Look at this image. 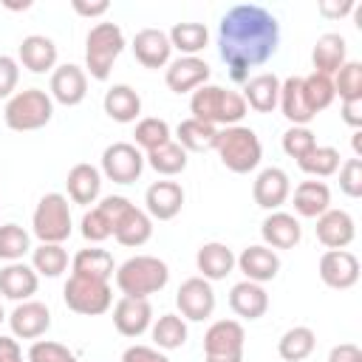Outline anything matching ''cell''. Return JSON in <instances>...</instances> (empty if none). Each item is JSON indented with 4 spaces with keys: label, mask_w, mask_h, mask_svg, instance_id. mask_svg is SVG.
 Listing matches in <instances>:
<instances>
[{
    "label": "cell",
    "mask_w": 362,
    "mask_h": 362,
    "mask_svg": "<svg viewBox=\"0 0 362 362\" xmlns=\"http://www.w3.org/2000/svg\"><path fill=\"white\" fill-rule=\"evenodd\" d=\"M328 362H362V351L354 342H339L328 351Z\"/></svg>",
    "instance_id": "cell-52"
},
{
    "label": "cell",
    "mask_w": 362,
    "mask_h": 362,
    "mask_svg": "<svg viewBox=\"0 0 362 362\" xmlns=\"http://www.w3.org/2000/svg\"><path fill=\"white\" fill-rule=\"evenodd\" d=\"M31 252V235L20 223H0V260L17 263Z\"/></svg>",
    "instance_id": "cell-42"
},
{
    "label": "cell",
    "mask_w": 362,
    "mask_h": 362,
    "mask_svg": "<svg viewBox=\"0 0 362 362\" xmlns=\"http://www.w3.org/2000/svg\"><path fill=\"white\" fill-rule=\"evenodd\" d=\"M48 96L65 107H74L79 105L85 96H88V74L85 68L74 65V62H65V65H57L51 71V85H48Z\"/></svg>",
    "instance_id": "cell-13"
},
{
    "label": "cell",
    "mask_w": 362,
    "mask_h": 362,
    "mask_svg": "<svg viewBox=\"0 0 362 362\" xmlns=\"http://www.w3.org/2000/svg\"><path fill=\"white\" fill-rule=\"evenodd\" d=\"M31 269L42 277H59L68 269V252L62 243H40L31 249Z\"/></svg>",
    "instance_id": "cell-41"
},
{
    "label": "cell",
    "mask_w": 362,
    "mask_h": 362,
    "mask_svg": "<svg viewBox=\"0 0 362 362\" xmlns=\"http://www.w3.org/2000/svg\"><path fill=\"white\" fill-rule=\"evenodd\" d=\"M25 362H76V354L62 342L34 339L28 354H25Z\"/></svg>",
    "instance_id": "cell-46"
},
{
    "label": "cell",
    "mask_w": 362,
    "mask_h": 362,
    "mask_svg": "<svg viewBox=\"0 0 362 362\" xmlns=\"http://www.w3.org/2000/svg\"><path fill=\"white\" fill-rule=\"evenodd\" d=\"M113 238L122 246L139 249L153 238V218L144 209H139L136 204H127L113 221Z\"/></svg>",
    "instance_id": "cell-20"
},
{
    "label": "cell",
    "mask_w": 362,
    "mask_h": 362,
    "mask_svg": "<svg viewBox=\"0 0 362 362\" xmlns=\"http://www.w3.org/2000/svg\"><path fill=\"white\" fill-rule=\"evenodd\" d=\"M150 334H153V342L158 351H175L187 342V320L178 317V314H161L153 325H150Z\"/></svg>",
    "instance_id": "cell-38"
},
{
    "label": "cell",
    "mask_w": 362,
    "mask_h": 362,
    "mask_svg": "<svg viewBox=\"0 0 362 362\" xmlns=\"http://www.w3.org/2000/svg\"><path fill=\"white\" fill-rule=\"evenodd\" d=\"M342 122L354 130H362V99H348L342 102Z\"/></svg>",
    "instance_id": "cell-54"
},
{
    "label": "cell",
    "mask_w": 362,
    "mask_h": 362,
    "mask_svg": "<svg viewBox=\"0 0 362 362\" xmlns=\"http://www.w3.org/2000/svg\"><path fill=\"white\" fill-rule=\"evenodd\" d=\"M339 189L348 198H359L362 195V158H348L339 164Z\"/></svg>",
    "instance_id": "cell-49"
},
{
    "label": "cell",
    "mask_w": 362,
    "mask_h": 362,
    "mask_svg": "<svg viewBox=\"0 0 362 362\" xmlns=\"http://www.w3.org/2000/svg\"><path fill=\"white\" fill-rule=\"evenodd\" d=\"M0 362H25L14 337H3L0 334Z\"/></svg>",
    "instance_id": "cell-56"
},
{
    "label": "cell",
    "mask_w": 362,
    "mask_h": 362,
    "mask_svg": "<svg viewBox=\"0 0 362 362\" xmlns=\"http://www.w3.org/2000/svg\"><path fill=\"white\" fill-rule=\"evenodd\" d=\"M317 272L328 288L345 291V288L356 286V280H359V260L348 249H328V252H322Z\"/></svg>",
    "instance_id": "cell-12"
},
{
    "label": "cell",
    "mask_w": 362,
    "mask_h": 362,
    "mask_svg": "<svg viewBox=\"0 0 362 362\" xmlns=\"http://www.w3.org/2000/svg\"><path fill=\"white\" fill-rule=\"evenodd\" d=\"M37 286H40V274L23 260L6 263L0 269V294L6 300L25 303V300H31V294H37Z\"/></svg>",
    "instance_id": "cell-25"
},
{
    "label": "cell",
    "mask_w": 362,
    "mask_h": 362,
    "mask_svg": "<svg viewBox=\"0 0 362 362\" xmlns=\"http://www.w3.org/2000/svg\"><path fill=\"white\" fill-rule=\"evenodd\" d=\"M113 277H116V288L122 291V297L147 300L150 294H158L167 286L170 266L156 255H136V257H127L122 266H116Z\"/></svg>",
    "instance_id": "cell-3"
},
{
    "label": "cell",
    "mask_w": 362,
    "mask_h": 362,
    "mask_svg": "<svg viewBox=\"0 0 362 362\" xmlns=\"http://www.w3.org/2000/svg\"><path fill=\"white\" fill-rule=\"evenodd\" d=\"M124 51V31L119 23H96L85 37V74L105 82L113 71V62Z\"/></svg>",
    "instance_id": "cell-5"
},
{
    "label": "cell",
    "mask_w": 362,
    "mask_h": 362,
    "mask_svg": "<svg viewBox=\"0 0 362 362\" xmlns=\"http://www.w3.org/2000/svg\"><path fill=\"white\" fill-rule=\"evenodd\" d=\"M113 325L122 337H141L153 325V305L144 297H122L113 305Z\"/></svg>",
    "instance_id": "cell-19"
},
{
    "label": "cell",
    "mask_w": 362,
    "mask_h": 362,
    "mask_svg": "<svg viewBox=\"0 0 362 362\" xmlns=\"http://www.w3.org/2000/svg\"><path fill=\"white\" fill-rule=\"evenodd\" d=\"M311 62L317 74L334 76L345 62H348V42L342 34L337 31H325L322 37H317L314 51H311Z\"/></svg>",
    "instance_id": "cell-29"
},
{
    "label": "cell",
    "mask_w": 362,
    "mask_h": 362,
    "mask_svg": "<svg viewBox=\"0 0 362 362\" xmlns=\"http://www.w3.org/2000/svg\"><path fill=\"white\" fill-rule=\"evenodd\" d=\"M246 331L238 320H215L204 334V362H243Z\"/></svg>",
    "instance_id": "cell-9"
},
{
    "label": "cell",
    "mask_w": 362,
    "mask_h": 362,
    "mask_svg": "<svg viewBox=\"0 0 362 362\" xmlns=\"http://www.w3.org/2000/svg\"><path fill=\"white\" fill-rule=\"evenodd\" d=\"M54 116V99L42 90V88H25L17 90L6 107H3V122L8 130L17 133H28V130H40L51 122Z\"/></svg>",
    "instance_id": "cell-6"
},
{
    "label": "cell",
    "mask_w": 362,
    "mask_h": 362,
    "mask_svg": "<svg viewBox=\"0 0 362 362\" xmlns=\"http://www.w3.org/2000/svg\"><path fill=\"white\" fill-rule=\"evenodd\" d=\"M317 8H320V14H322V17L339 20V17H348V14L356 8V3H354V0H342V3H331V0H322Z\"/></svg>",
    "instance_id": "cell-53"
},
{
    "label": "cell",
    "mask_w": 362,
    "mask_h": 362,
    "mask_svg": "<svg viewBox=\"0 0 362 362\" xmlns=\"http://www.w3.org/2000/svg\"><path fill=\"white\" fill-rule=\"evenodd\" d=\"M144 164H150L158 175H167L170 178V175H178V173L187 170V150L178 141H167V144L150 150L144 156Z\"/></svg>",
    "instance_id": "cell-40"
},
{
    "label": "cell",
    "mask_w": 362,
    "mask_h": 362,
    "mask_svg": "<svg viewBox=\"0 0 362 362\" xmlns=\"http://www.w3.org/2000/svg\"><path fill=\"white\" fill-rule=\"evenodd\" d=\"M79 232H82V238H85L88 243H102V240H107V238L113 235V226H110V221L105 218V212H102L99 206H93V209H88V212L82 215Z\"/></svg>",
    "instance_id": "cell-47"
},
{
    "label": "cell",
    "mask_w": 362,
    "mask_h": 362,
    "mask_svg": "<svg viewBox=\"0 0 362 362\" xmlns=\"http://www.w3.org/2000/svg\"><path fill=\"white\" fill-rule=\"evenodd\" d=\"M209 79V65L201 57H178L170 59L164 71V82L173 93H192Z\"/></svg>",
    "instance_id": "cell-17"
},
{
    "label": "cell",
    "mask_w": 362,
    "mask_h": 362,
    "mask_svg": "<svg viewBox=\"0 0 362 362\" xmlns=\"http://www.w3.org/2000/svg\"><path fill=\"white\" fill-rule=\"evenodd\" d=\"M102 107L105 113L119 122V124H130L141 116V96L130 88V85H113L105 90V99H102Z\"/></svg>",
    "instance_id": "cell-32"
},
{
    "label": "cell",
    "mask_w": 362,
    "mask_h": 362,
    "mask_svg": "<svg viewBox=\"0 0 362 362\" xmlns=\"http://www.w3.org/2000/svg\"><path fill=\"white\" fill-rule=\"evenodd\" d=\"M31 232L40 238V243H65L71 238V204L62 192H45L37 201L31 215Z\"/></svg>",
    "instance_id": "cell-7"
},
{
    "label": "cell",
    "mask_w": 362,
    "mask_h": 362,
    "mask_svg": "<svg viewBox=\"0 0 362 362\" xmlns=\"http://www.w3.org/2000/svg\"><path fill=\"white\" fill-rule=\"evenodd\" d=\"M294 212L300 218H320L325 209H331V189L325 181H300L294 187Z\"/></svg>",
    "instance_id": "cell-33"
},
{
    "label": "cell",
    "mask_w": 362,
    "mask_h": 362,
    "mask_svg": "<svg viewBox=\"0 0 362 362\" xmlns=\"http://www.w3.org/2000/svg\"><path fill=\"white\" fill-rule=\"evenodd\" d=\"M260 238H263V246H269L274 252L277 249H294L300 243V238H303V226H300V221L291 212L274 209V212H269L263 218Z\"/></svg>",
    "instance_id": "cell-22"
},
{
    "label": "cell",
    "mask_w": 362,
    "mask_h": 362,
    "mask_svg": "<svg viewBox=\"0 0 362 362\" xmlns=\"http://www.w3.org/2000/svg\"><path fill=\"white\" fill-rule=\"evenodd\" d=\"M122 362H170V356L153 345H130L124 348Z\"/></svg>",
    "instance_id": "cell-51"
},
{
    "label": "cell",
    "mask_w": 362,
    "mask_h": 362,
    "mask_svg": "<svg viewBox=\"0 0 362 362\" xmlns=\"http://www.w3.org/2000/svg\"><path fill=\"white\" fill-rule=\"evenodd\" d=\"M62 300L74 314L99 317L113 305V288L107 280H96L88 274H74L62 286Z\"/></svg>",
    "instance_id": "cell-8"
},
{
    "label": "cell",
    "mask_w": 362,
    "mask_h": 362,
    "mask_svg": "<svg viewBox=\"0 0 362 362\" xmlns=\"http://www.w3.org/2000/svg\"><path fill=\"white\" fill-rule=\"evenodd\" d=\"M6 320L11 325L14 339H40L51 328V308L40 300H25L17 303Z\"/></svg>",
    "instance_id": "cell-14"
},
{
    "label": "cell",
    "mask_w": 362,
    "mask_h": 362,
    "mask_svg": "<svg viewBox=\"0 0 362 362\" xmlns=\"http://www.w3.org/2000/svg\"><path fill=\"white\" fill-rule=\"evenodd\" d=\"M184 206V187L178 181H153L144 192V212L153 221H173Z\"/></svg>",
    "instance_id": "cell-18"
},
{
    "label": "cell",
    "mask_w": 362,
    "mask_h": 362,
    "mask_svg": "<svg viewBox=\"0 0 362 362\" xmlns=\"http://www.w3.org/2000/svg\"><path fill=\"white\" fill-rule=\"evenodd\" d=\"M229 308L240 320H260L269 311V294H266V288L260 283L240 280L229 291Z\"/></svg>",
    "instance_id": "cell-31"
},
{
    "label": "cell",
    "mask_w": 362,
    "mask_h": 362,
    "mask_svg": "<svg viewBox=\"0 0 362 362\" xmlns=\"http://www.w3.org/2000/svg\"><path fill=\"white\" fill-rule=\"evenodd\" d=\"M175 305L181 311L184 320L189 322H204L212 317L215 311V291H212V283L204 280V277H187L178 291H175Z\"/></svg>",
    "instance_id": "cell-11"
},
{
    "label": "cell",
    "mask_w": 362,
    "mask_h": 362,
    "mask_svg": "<svg viewBox=\"0 0 362 362\" xmlns=\"http://www.w3.org/2000/svg\"><path fill=\"white\" fill-rule=\"evenodd\" d=\"M65 189H68V198L79 206H88V204H96L99 192H102V173L99 167L88 164V161H79L68 170V178H65Z\"/></svg>",
    "instance_id": "cell-27"
},
{
    "label": "cell",
    "mask_w": 362,
    "mask_h": 362,
    "mask_svg": "<svg viewBox=\"0 0 362 362\" xmlns=\"http://www.w3.org/2000/svg\"><path fill=\"white\" fill-rule=\"evenodd\" d=\"M195 266H198V277L215 283V280H226V274H232L235 269V252L221 243V240H209L204 246H198L195 252Z\"/></svg>",
    "instance_id": "cell-28"
},
{
    "label": "cell",
    "mask_w": 362,
    "mask_h": 362,
    "mask_svg": "<svg viewBox=\"0 0 362 362\" xmlns=\"http://www.w3.org/2000/svg\"><path fill=\"white\" fill-rule=\"evenodd\" d=\"M351 144H354V158H362V130H354Z\"/></svg>",
    "instance_id": "cell-57"
},
{
    "label": "cell",
    "mask_w": 362,
    "mask_h": 362,
    "mask_svg": "<svg viewBox=\"0 0 362 362\" xmlns=\"http://www.w3.org/2000/svg\"><path fill=\"white\" fill-rule=\"evenodd\" d=\"M243 102L246 107H252L255 113H272L277 107V99H280V76L277 74H255L246 79L243 85Z\"/></svg>",
    "instance_id": "cell-30"
},
{
    "label": "cell",
    "mask_w": 362,
    "mask_h": 362,
    "mask_svg": "<svg viewBox=\"0 0 362 362\" xmlns=\"http://www.w3.org/2000/svg\"><path fill=\"white\" fill-rule=\"evenodd\" d=\"M246 102L238 90H226L221 85H201L198 90H192L189 96V113L192 119L198 122H206L212 127L223 124V127H232V124H240V119L246 116Z\"/></svg>",
    "instance_id": "cell-2"
},
{
    "label": "cell",
    "mask_w": 362,
    "mask_h": 362,
    "mask_svg": "<svg viewBox=\"0 0 362 362\" xmlns=\"http://www.w3.org/2000/svg\"><path fill=\"white\" fill-rule=\"evenodd\" d=\"M215 153L221 158V164L229 173L246 175L252 170H257L260 158H263V144L257 139V133L246 124H232L218 130V141H215Z\"/></svg>",
    "instance_id": "cell-4"
},
{
    "label": "cell",
    "mask_w": 362,
    "mask_h": 362,
    "mask_svg": "<svg viewBox=\"0 0 362 362\" xmlns=\"http://www.w3.org/2000/svg\"><path fill=\"white\" fill-rule=\"evenodd\" d=\"M317 147V139H314V133L308 130V127H288L286 133H283V153L286 156H291L294 161H300L308 150H314Z\"/></svg>",
    "instance_id": "cell-48"
},
{
    "label": "cell",
    "mask_w": 362,
    "mask_h": 362,
    "mask_svg": "<svg viewBox=\"0 0 362 362\" xmlns=\"http://www.w3.org/2000/svg\"><path fill=\"white\" fill-rule=\"evenodd\" d=\"M71 6H74V11H76V14H82V17H102V14H107V8H110V3H107V0H96V3L74 0Z\"/></svg>",
    "instance_id": "cell-55"
},
{
    "label": "cell",
    "mask_w": 362,
    "mask_h": 362,
    "mask_svg": "<svg viewBox=\"0 0 362 362\" xmlns=\"http://www.w3.org/2000/svg\"><path fill=\"white\" fill-rule=\"evenodd\" d=\"M277 45L280 23L257 3H238L218 23V54L235 82H246L249 71L269 62Z\"/></svg>",
    "instance_id": "cell-1"
},
{
    "label": "cell",
    "mask_w": 362,
    "mask_h": 362,
    "mask_svg": "<svg viewBox=\"0 0 362 362\" xmlns=\"http://www.w3.org/2000/svg\"><path fill=\"white\" fill-rule=\"evenodd\" d=\"M303 88H305V99H308V105H311L314 113L325 110V107L337 99V93H334V82H331V76H325V74L311 71L308 76H303Z\"/></svg>",
    "instance_id": "cell-45"
},
{
    "label": "cell",
    "mask_w": 362,
    "mask_h": 362,
    "mask_svg": "<svg viewBox=\"0 0 362 362\" xmlns=\"http://www.w3.org/2000/svg\"><path fill=\"white\" fill-rule=\"evenodd\" d=\"M167 37L181 57H198L209 45V31L204 23H175L167 31Z\"/></svg>",
    "instance_id": "cell-36"
},
{
    "label": "cell",
    "mask_w": 362,
    "mask_h": 362,
    "mask_svg": "<svg viewBox=\"0 0 362 362\" xmlns=\"http://www.w3.org/2000/svg\"><path fill=\"white\" fill-rule=\"evenodd\" d=\"M130 48H133L136 62L150 68V71H158V68L170 65L173 45H170L167 31H161V28H141V31H136Z\"/></svg>",
    "instance_id": "cell-16"
},
{
    "label": "cell",
    "mask_w": 362,
    "mask_h": 362,
    "mask_svg": "<svg viewBox=\"0 0 362 362\" xmlns=\"http://www.w3.org/2000/svg\"><path fill=\"white\" fill-rule=\"evenodd\" d=\"M17 62L31 74H48L57 68V45L45 34H28L20 40Z\"/></svg>",
    "instance_id": "cell-24"
},
{
    "label": "cell",
    "mask_w": 362,
    "mask_h": 362,
    "mask_svg": "<svg viewBox=\"0 0 362 362\" xmlns=\"http://www.w3.org/2000/svg\"><path fill=\"white\" fill-rule=\"evenodd\" d=\"M175 141L187 150V153H206V150H215V141H218V127L206 124V122H198V119H184L178 127H175Z\"/></svg>",
    "instance_id": "cell-34"
},
{
    "label": "cell",
    "mask_w": 362,
    "mask_h": 362,
    "mask_svg": "<svg viewBox=\"0 0 362 362\" xmlns=\"http://www.w3.org/2000/svg\"><path fill=\"white\" fill-rule=\"evenodd\" d=\"M331 82H334V93H337L342 102H348V99H362V62L348 59V62L331 76Z\"/></svg>",
    "instance_id": "cell-44"
},
{
    "label": "cell",
    "mask_w": 362,
    "mask_h": 362,
    "mask_svg": "<svg viewBox=\"0 0 362 362\" xmlns=\"http://www.w3.org/2000/svg\"><path fill=\"white\" fill-rule=\"evenodd\" d=\"M170 136H173V133H170V124H167L164 119H158V116H144V119H139V122H136V130H133L136 147L144 150V153H150V150H156V147L173 141Z\"/></svg>",
    "instance_id": "cell-43"
},
{
    "label": "cell",
    "mask_w": 362,
    "mask_h": 362,
    "mask_svg": "<svg viewBox=\"0 0 362 362\" xmlns=\"http://www.w3.org/2000/svg\"><path fill=\"white\" fill-rule=\"evenodd\" d=\"M71 269H74V274H88V277H96V280H107L110 283V277L116 272V263H113V255L107 249L88 246V249H79L74 255Z\"/></svg>",
    "instance_id": "cell-35"
},
{
    "label": "cell",
    "mask_w": 362,
    "mask_h": 362,
    "mask_svg": "<svg viewBox=\"0 0 362 362\" xmlns=\"http://www.w3.org/2000/svg\"><path fill=\"white\" fill-rule=\"evenodd\" d=\"M291 195V181H288V173L280 170V167H263L252 184V198L260 209H280Z\"/></svg>",
    "instance_id": "cell-15"
},
{
    "label": "cell",
    "mask_w": 362,
    "mask_h": 362,
    "mask_svg": "<svg viewBox=\"0 0 362 362\" xmlns=\"http://www.w3.org/2000/svg\"><path fill=\"white\" fill-rule=\"evenodd\" d=\"M314 229H317V240L325 249H348L354 243V235H356L354 218L345 209H325L317 218Z\"/></svg>",
    "instance_id": "cell-23"
},
{
    "label": "cell",
    "mask_w": 362,
    "mask_h": 362,
    "mask_svg": "<svg viewBox=\"0 0 362 362\" xmlns=\"http://www.w3.org/2000/svg\"><path fill=\"white\" fill-rule=\"evenodd\" d=\"M314 345H317V334L308 325H294L277 339V354L283 362H303L314 354Z\"/></svg>",
    "instance_id": "cell-37"
},
{
    "label": "cell",
    "mask_w": 362,
    "mask_h": 362,
    "mask_svg": "<svg viewBox=\"0 0 362 362\" xmlns=\"http://www.w3.org/2000/svg\"><path fill=\"white\" fill-rule=\"evenodd\" d=\"M20 82V62L8 54H0V99H11Z\"/></svg>",
    "instance_id": "cell-50"
},
{
    "label": "cell",
    "mask_w": 362,
    "mask_h": 362,
    "mask_svg": "<svg viewBox=\"0 0 362 362\" xmlns=\"http://www.w3.org/2000/svg\"><path fill=\"white\" fill-rule=\"evenodd\" d=\"M144 170V156L130 141H113L102 150V175L113 184H133Z\"/></svg>",
    "instance_id": "cell-10"
},
{
    "label": "cell",
    "mask_w": 362,
    "mask_h": 362,
    "mask_svg": "<svg viewBox=\"0 0 362 362\" xmlns=\"http://www.w3.org/2000/svg\"><path fill=\"white\" fill-rule=\"evenodd\" d=\"M277 107L283 110V116L294 124V127H308V122L317 116L305 99V88H303V76H288L280 82V99Z\"/></svg>",
    "instance_id": "cell-26"
},
{
    "label": "cell",
    "mask_w": 362,
    "mask_h": 362,
    "mask_svg": "<svg viewBox=\"0 0 362 362\" xmlns=\"http://www.w3.org/2000/svg\"><path fill=\"white\" fill-rule=\"evenodd\" d=\"M339 164H342L339 150L331 147V144H317L314 150H308V153L297 161V167H300L305 175H311V178H328V175H334V173L339 170Z\"/></svg>",
    "instance_id": "cell-39"
},
{
    "label": "cell",
    "mask_w": 362,
    "mask_h": 362,
    "mask_svg": "<svg viewBox=\"0 0 362 362\" xmlns=\"http://www.w3.org/2000/svg\"><path fill=\"white\" fill-rule=\"evenodd\" d=\"M235 266L243 272L246 280L263 286V283H269V280L277 277V272H280V255L274 249L263 246V243H255V246H246L235 257Z\"/></svg>",
    "instance_id": "cell-21"
},
{
    "label": "cell",
    "mask_w": 362,
    "mask_h": 362,
    "mask_svg": "<svg viewBox=\"0 0 362 362\" xmlns=\"http://www.w3.org/2000/svg\"><path fill=\"white\" fill-rule=\"evenodd\" d=\"M3 320H6V311H3V305H0V325H3Z\"/></svg>",
    "instance_id": "cell-58"
}]
</instances>
